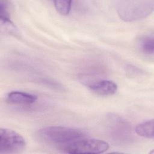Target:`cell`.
<instances>
[{"label": "cell", "mask_w": 154, "mask_h": 154, "mask_svg": "<svg viewBox=\"0 0 154 154\" xmlns=\"http://www.w3.org/2000/svg\"><path fill=\"white\" fill-rule=\"evenodd\" d=\"M119 17L125 22L140 20L149 16L154 10L153 0L119 1L116 5Z\"/></svg>", "instance_id": "7a4b0ae2"}, {"label": "cell", "mask_w": 154, "mask_h": 154, "mask_svg": "<svg viewBox=\"0 0 154 154\" xmlns=\"http://www.w3.org/2000/svg\"><path fill=\"white\" fill-rule=\"evenodd\" d=\"M37 99V96L32 94L19 91H13L8 93L6 100L11 104L31 105L34 103Z\"/></svg>", "instance_id": "8992f818"}, {"label": "cell", "mask_w": 154, "mask_h": 154, "mask_svg": "<svg viewBox=\"0 0 154 154\" xmlns=\"http://www.w3.org/2000/svg\"><path fill=\"white\" fill-rule=\"evenodd\" d=\"M140 51L147 55H153L154 52V37L152 34L143 36L139 40Z\"/></svg>", "instance_id": "ba28073f"}, {"label": "cell", "mask_w": 154, "mask_h": 154, "mask_svg": "<svg viewBox=\"0 0 154 154\" xmlns=\"http://www.w3.org/2000/svg\"><path fill=\"white\" fill-rule=\"evenodd\" d=\"M108 148L109 144L105 141L85 137L61 144L58 147L62 152L70 154L101 153L106 151Z\"/></svg>", "instance_id": "3957f363"}, {"label": "cell", "mask_w": 154, "mask_h": 154, "mask_svg": "<svg viewBox=\"0 0 154 154\" xmlns=\"http://www.w3.org/2000/svg\"><path fill=\"white\" fill-rule=\"evenodd\" d=\"M54 2L56 10L60 14L64 16L69 14L72 7V1H55Z\"/></svg>", "instance_id": "9c48e42d"}, {"label": "cell", "mask_w": 154, "mask_h": 154, "mask_svg": "<svg viewBox=\"0 0 154 154\" xmlns=\"http://www.w3.org/2000/svg\"><path fill=\"white\" fill-rule=\"evenodd\" d=\"M24 138L17 132L7 128L0 129V153H18L25 148Z\"/></svg>", "instance_id": "277c9868"}, {"label": "cell", "mask_w": 154, "mask_h": 154, "mask_svg": "<svg viewBox=\"0 0 154 154\" xmlns=\"http://www.w3.org/2000/svg\"><path fill=\"white\" fill-rule=\"evenodd\" d=\"M153 120H148L138 124L135 128L136 133L143 137L153 138Z\"/></svg>", "instance_id": "52a82bcc"}, {"label": "cell", "mask_w": 154, "mask_h": 154, "mask_svg": "<svg viewBox=\"0 0 154 154\" xmlns=\"http://www.w3.org/2000/svg\"><path fill=\"white\" fill-rule=\"evenodd\" d=\"M89 88L94 93L100 96H110L117 90V85L111 80L100 79L90 82Z\"/></svg>", "instance_id": "5b68a950"}, {"label": "cell", "mask_w": 154, "mask_h": 154, "mask_svg": "<svg viewBox=\"0 0 154 154\" xmlns=\"http://www.w3.org/2000/svg\"><path fill=\"white\" fill-rule=\"evenodd\" d=\"M85 133L77 128L51 126L39 129L37 133L38 139L48 144H63L85 137Z\"/></svg>", "instance_id": "6da1fadb"}]
</instances>
